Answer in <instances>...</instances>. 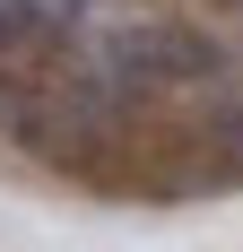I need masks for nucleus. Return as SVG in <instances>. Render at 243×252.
Instances as JSON below:
<instances>
[{"label": "nucleus", "mask_w": 243, "mask_h": 252, "mask_svg": "<svg viewBox=\"0 0 243 252\" xmlns=\"http://www.w3.org/2000/svg\"><path fill=\"white\" fill-rule=\"evenodd\" d=\"M35 9H44V26H52V35H70V26L96 9V0H35Z\"/></svg>", "instance_id": "2"}, {"label": "nucleus", "mask_w": 243, "mask_h": 252, "mask_svg": "<svg viewBox=\"0 0 243 252\" xmlns=\"http://www.w3.org/2000/svg\"><path fill=\"white\" fill-rule=\"evenodd\" d=\"M61 44H70V70H87L96 87H113V96H130V104L200 96V87L226 78V44L209 26L165 18V9H139V0H96Z\"/></svg>", "instance_id": "1"}]
</instances>
